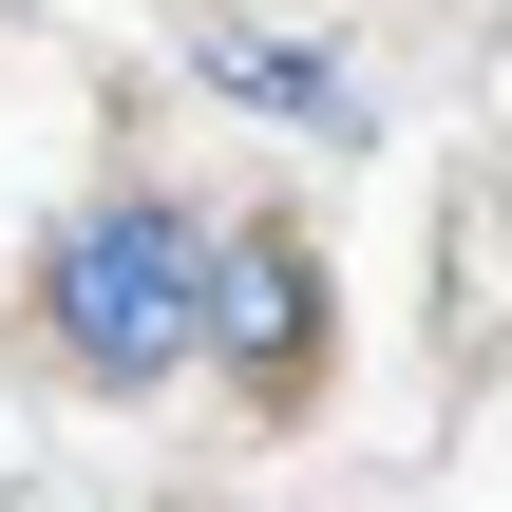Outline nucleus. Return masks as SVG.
Segmentation results:
<instances>
[{
  "mask_svg": "<svg viewBox=\"0 0 512 512\" xmlns=\"http://www.w3.org/2000/svg\"><path fill=\"white\" fill-rule=\"evenodd\" d=\"M209 228L228 209H190V190H152V171H114V190H76L57 228H38V361L57 380H95V399H152V380H209Z\"/></svg>",
  "mask_w": 512,
  "mask_h": 512,
  "instance_id": "nucleus-1",
  "label": "nucleus"
},
{
  "mask_svg": "<svg viewBox=\"0 0 512 512\" xmlns=\"http://www.w3.org/2000/svg\"><path fill=\"white\" fill-rule=\"evenodd\" d=\"M323 361H342L323 228H285V209H228V228H209V380H228L247 418H304V399H323Z\"/></svg>",
  "mask_w": 512,
  "mask_h": 512,
  "instance_id": "nucleus-2",
  "label": "nucleus"
},
{
  "mask_svg": "<svg viewBox=\"0 0 512 512\" xmlns=\"http://www.w3.org/2000/svg\"><path fill=\"white\" fill-rule=\"evenodd\" d=\"M209 95H247L285 133H361V57L323 19H209Z\"/></svg>",
  "mask_w": 512,
  "mask_h": 512,
  "instance_id": "nucleus-3",
  "label": "nucleus"
}]
</instances>
